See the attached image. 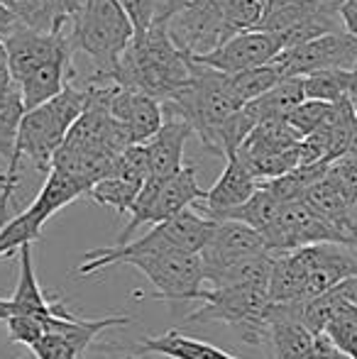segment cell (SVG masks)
I'll return each instance as SVG.
<instances>
[{
    "label": "cell",
    "mask_w": 357,
    "mask_h": 359,
    "mask_svg": "<svg viewBox=\"0 0 357 359\" xmlns=\"http://www.w3.org/2000/svg\"><path fill=\"white\" fill-rule=\"evenodd\" d=\"M86 103H88L86 86L76 88V86L67 83L62 93L49 98L47 103L37 105L32 110H25L18 133V144H15V154L8 161L5 186L0 191V227L5 225V213H8L10 198H13L15 189H18L20 161L29 159L39 171L49 174L54 154L64 144L67 133L79 120V115L83 113Z\"/></svg>",
    "instance_id": "obj_1"
},
{
    "label": "cell",
    "mask_w": 357,
    "mask_h": 359,
    "mask_svg": "<svg viewBox=\"0 0 357 359\" xmlns=\"http://www.w3.org/2000/svg\"><path fill=\"white\" fill-rule=\"evenodd\" d=\"M191 79V57L169 37L167 20L157 18L147 32L135 34L120 57L110 83L137 88L159 100L172 98Z\"/></svg>",
    "instance_id": "obj_2"
},
{
    "label": "cell",
    "mask_w": 357,
    "mask_h": 359,
    "mask_svg": "<svg viewBox=\"0 0 357 359\" xmlns=\"http://www.w3.org/2000/svg\"><path fill=\"white\" fill-rule=\"evenodd\" d=\"M133 37L135 27L118 0H81L69 39L74 49L83 52L93 62L95 74L88 81L110 83V76Z\"/></svg>",
    "instance_id": "obj_3"
},
{
    "label": "cell",
    "mask_w": 357,
    "mask_h": 359,
    "mask_svg": "<svg viewBox=\"0 0 357 359\" xmlns=\"http://www.w3.org/2000/svg\"><path fill=\"white\" fill-rule=\"evenodd\" d=\"M201 306L186 316L189 325H210V323H225V325L243 327V340L250 345L264 342L267 335V316L269 308V288L262 286H210L201 288L194 296Z\"/></svg>",
    "instance_id": "obj_4"
},
{
    "label": "cell",
    "mask_w": 357,
    "mask_h": 359,
    "mask_svg": "<svg viewBox=\"0 0 357 359\" xmlns=\"http://www.w3.org/2000/svg\"><path fill=\"white\" fill-rule=\"evenodd\" d=\"M203 198H206V191L198 186L196 166H181L177 174L164 176V179L149 176L142 189H140L137 198H135L133 208H130L128 225L123 227L115 245L128 242L137 227L147 225V222L149 225H157V222L191 208V205Z\"/></svg>",
    "instance_id": "obj_5"
},
{
    "label": "cell",
    "mask_w": 357,
    "mask_h": 359,
    "mask_svg": "<svg viewBox=\"0 0 357 359\" xmlns=\"http://www.w3.org/2000/svg\"><path fill=\"white\" fill-rule=\"evenodd\" d=\"M130 266L140 269L154 286L149 298L164 303H191L206 284V266L201 255L184 250H167L157 255L133 257Z\"/></svg>",
    "instance_id": "obj_6"
},
{
    "label": "cell",
    "mask_w": 357,
    "mask_h": 359,
    "mask_svg": "<svg viewBox=\"0 0 357 359\" xmlns=\"http://www.w3.org/2000/svg\"><path fill=\"white\" fill-rule=\"evenodd\" d=\"M271 64L281 74V79H286V76H309L314 72H325V69L353 72V69H357V37L348 29L321 34L311 42L281 49L271 59Z\"/></svg>",
    "instance_id": "obj_7"
},
{
    "label": "cell",
    "mask_w": 357,
    "mask_h": 359,
    "mask_svg": "<svg viewBox=\"0 0 357 359\" xmlns=\"http://www.w3.org/2000/svg\"><path fill=\"white\" fill-rule=\"evenodd\" d=\"M167 29L174 44L189 57L210 54L233 37L223 22V13L208 8V5L196 3V0H189L184 8L169 15Z\"/></svg>",
    "instance_id": "obj_8"
},
{
    "label": "cell",
    "mask_w": 357,
    "mask_h": 359,
    "mask_svg": "<svg viewBox=\"0 0 357 359\" xmlns=\"http://www.w3.org/2000/svg\"><path fill=\"white\" fill-rule=\"evenodd\" d=\"M304 269L306 301L357 276V250L343 242H318L291 250Z\"/></svg>",
    "instance_id": "obj_9"
},
{
    "label": "cell",
    "mask_w": 357,
    "mask_h": 359,
    "mask_svg": "<svg viewBox=\"0 0 357 359\" xmlns=\"http://www.w3.org/2000/svg\"><path fill=\"white\" fill-rule=\"evenodd\" d=\"M267 252L271 250L267 240H264V235L260 230H255V227H250L248 222L230 220V217L215 220L213 232H210L206 247L201 250V259H203L206 266V279L210 274H215V271L228 269V266L250 259V257L267 255Z\"/></svg>",
    "instance_id": "obj_10"
},
{
    "label": "cell",
    "mask_w": 357,
    "mask_h": 359,
    "mask_svg": "<svg viewBox=\"0 0 357 359\" xmlns=\"http://www.w3.org/2000/svg\"><path fill=\"white\" fill-rule=\"evenodd\" d=\"M279 52H281V44L276 39V34L264 32V29H248V32H240L235 37H230L228 42H223L210 54L194 57V59L206 64V67L218 69L223 74H238L245 72V69L269 64Z\"/></svg>",
    "instance_id": "obj_11"
},
{
    "label": "cell",
    "mask_w": 357,
    "mask_h": 359,
    "mask_svg": "<svg viewBox=\"0 0 357 359\" xmlns=\"http://www.w3.org/2000/svg\"><path fill=\"white\" fill-rule=\"evenodd\" d=\"M110 115L123 125L133 144H144L164 123L162 100L125 86H118L110 98Z\"/></svg>",
    "instance_id": "obj_12"
},
{
    "label": "cell",
    "mask_w": 357,
    "mask_h": 359,
    "mask_svg": "<svg viewBox=\"0 0 357 359\" xmlns=\"http://www.w3.org/2000/svg\"><path fill=\"white\" fill-rule=\"evenodd\" d=\"M260 181L250 174V169L243 164L238 154L225 156V169L213 184V189L206 191V213L213 220L223 217L230 208H238L240 203L250 198L257 191Z\"/></svg>",
    "instance_id": "obj_13"
},
{
    "label": "cell",
    "mask_w": 357,
    "mask_h": 359,
    "mask_svg": "<svg viewBox=\"0 0 357 359\" xmlns=\"http://www.w3.org/2000/svg\"><path fill=\"white\" fill-rule=\"evenodd\" d=\"M191 135H194V128L184 118L167 115L162 128L144 142L149 156V176L164 179V176L177 174L184 166V147Z\"/></svg>",
    "instance_id": "obj_14"
},
{
    "label": "cell",
    "mask_w": 357,
    "mask_h": 359,
    "mask_svg": "<svg viewBox=\"0 0 357 359\" xmlns=\"http://www.w3.org/2000/svg\"><path fill=\"white\" fill-rule=\"evenodd\" d=\"M72 54L74 52L57 54V57L47 59L44 64H39L37 69H32L27 76H22L18 81L20 93H22L25 100V110L37 108V105L47 103L57 93H62L64 86L69 83L67 74L72 69Z\"/></svg>",
    "instance_id": "obj_15"
},
{
    "label": "cell",
    "mask_w": 357,
    "mask_h": 359,
    "mask_svg": "<svg viewBox=\"0 0 357 359\" xmlns=\"http://www.w3.org/2000/svg\"><path fill=\"white\" fill-rule=\"evenodd\" d=\"M133 318L130 316H113V318H98V320H88V318H79L72 311L67 313H47V330L59 332L62 337H67L72 342V347L76 350V355L81 357L88 350V345L108 327H120L130 325Z\"/></svg>",
    "instance_id": "obj_16"
},
{
    "label": "cell",
    "mask_w": 357,
    "mask_h": 359,
    "mask_svg": "<svg viewBox=\"0 0 357 359\" xmlns=\"http://www.w3.org/2000/svg\"><path fill=\"white\" fill-rule=\"evenodd\" d=\"M135 355H162L169 359H238L228 355L225 350H220V347L189 337L181 330H174V327L159 337H147L135 350Z\"/></svg>",
    "instance_id": "obj_17"
},
{
    "label": "cell",
    "mask_w": 357,
    "mask_h": 359,
    "mask_svg": "<svg viewBox=\"0 0 357 359\" xmlns=\"http://www.w3.org/2000/svg\"><path fill=\"white\" fill-rule=\"evenodd\" d=\"M301 100H306L304 76H286L276 86H271L267 93H262L260 98L250 100L245 105L255 115V120L262 123V120L269 118H286Z\"/></svg>",
    "instance_id": "obj_18"
},
{
    "label": "cell",
    "mask_w": 357,
    "mask_h": 359,
    "mask_svg": "<svg viewBox=\"0 0 357 359\" xmlns=\"http://www.w3.org/2000/svg\"><path fill=\"white\" fill-rule=\"evenodd\" d=\"M20 276L15 293L10 298V306L15 313H52L54 298H47L39 288L37 274H34V262H32V245L20 247Z\"/></svg>",
    "instance_id": "obj_19"
},
{
    "label": "cell",
    "mask_w": 357,
    "mask_h": 359,
    "mask_svg": "<svg viewBox=\"0 0 357 359\" xmlns=\"http://www.w3.org/2000/svg\"><path fill=\"white\" fill-rule=\"evenodd\" d=\"M281 201L276 198L274 194L267 189V186L260 184L257 191H255L252 196H250L245 203H240L238 208H230L228 213L223 217H230V220H240V222H248L250 227H255V230L264 232L267 227L274 222V217L279 215L281 210ZM223 217H218V220H223Z\"/></svg>",
    "instance_id": "obj_20"
},
{
    "label": "cell",
    "mask_w": 357,
    "mask_h": 359,
    "mask_svg": "<svg viewBox=\"0 0 357 359\" xmlns=\"http://www.w3.org/2000/svg\"><path fill=\"white\" fill-rule=\"evenodd\" d=\"M142 186L133 184V181L123 179V176L110 174V176H105V179L95 181L86 196L93 203L103 205V208H113V210H118L120 215H125V213H130V208H133L135 198H137Z\"/></svg>",
    "instance_id": "obj_21"
},
{
    "label": "cell",
    "mask_w": 357,
    "mask_h": 359,
    "mask_svg": "<svg viewBox=\"0 0 357 359\" xmlns=\"http://www.w3.org/2000/svg\"><path fill=\"white\" fill-rule=\"evenodd\" d=\"M25 115V100L20 86L0 93V159H13L15 144H18L20 123Z\"/></svg>",
    "instance_id": "obj_22"
},
{
    "label": "cell",
    "mask_w": 357,
    "mask_h": 359,
    "mask_svg": "<svg viewBox=\"0 0 357 359\" xmlns=\"http://www.w3.org/2000/svg\"><path fill=\"white\" fill-rule=\"evenodd\" d=\"M230 81V90L238 98L240 105L250 103V100L260 98L262 93H267L271 86H276L281 81V74L276 72L274 64H262V67H252L245 69V72L238 74H228Z\"/></svg>",
    "instance_id": "obj_23"
},
{
    "label": "cell",
    "mask_w": 357,
    "mask_h": 359,
    "mask_svg": "<svg viewBox=\"0 0 357 359\" xmlns=\"http://www.w3.org/2000/svg\"><path fill=\"white\" fill-rule=\"evenodd\" d=\"M44 220L37 217L29 208H25L20 215L8 220L0 227V257H10L22 245H32L42 237Z\"/></svg>",
    "instance_id": "obj_24"
},
{
    "label": "cell",
    "mask_w": 357,
    "mask_h": 359,
    "mask_svg": "<svg viewBox=\"0 0 357 359\" xmlns=\"http://www.w3.org/2000/svg\"><path fill=\"white\" fill-rule=\"evenodd\" d=\"M304 93L306 98L338 103V100L350 95V72L325 69V72H314L304 76Z\"/></svg>",
    "instance_id": "obj_25"
},
{
    "label": "cell",
    "mask_w": 357,
    "mask_h": 359,
    "mask_svg": "<svg viewBox=\"0 0 357 359\" xmlns=\"http://www.w3.org/2000/svg\"><path fill=\"white\" fill-rule=\"evenodd\" d=\"M325 337L338 350V355L350 357L357 350V301H348L325 325Z\"/></svg>",
    "instance_id": "obj_26"
},
{
    "label": "cell",
    "mask_w": 357,
    "mask_h": 359,
    "mask_svg": "<svg viewBox=\"0 0 357 359\" xmlns=\"http://www.w3.org/2000/svg\"><path fill=\"white\" fill-rule=\"evenodd\" d=\"M262 13V0H228L223 8V22L228 27V32L235 37V34L248 32V29H257Z\"/></svg>",
    "instance_id": "obj_27"
},
{
    "label": "cell",
    "mask_w": 357,
    "mask_h": 359,
    "mask_svg": "<svg viewBox=\"0 0 357 359\" xmlns=\"http://www.w3.org/2000/svg\"><path fill=\"white\" fill-rule=\"evenodd\" d=\"M113 176H123V179L133 181V184L142 186L144 181L149 179V156L144 144H130L115 156V164H113ZM108 174V176H110Z\"/></svg>",
    "instance_id": "obj_28"
},
{
    "label": "cell",
    "mask_w": 357,
    "mask_h": 359,
    "mask_svg": "<svg viewBox=\"0 0 357 359\" xmlns=\"http://www.w3.org/2000/svg\"><path fill=\"white\" fill-rule=\"evenodd\" d=\"M8 335L13 342L32 347L39 337L47 335V313H15L8 320Z\"/></svg>",
    "instance_id": "obj_29"
},
{
    "label": "cell",
    "mask_w": 357,
    "mask_h": 359,
    "mask_svg": "<svg viewBox=\"0 0 357 359\" xmlns=\"http://www.w3.org/2000/svg\"><path fill=\"white\" fill-rule=\"evenodd\" d=\"M330 108H333V103H328V100L306 98L286 115V120H289V125L301 135V137H306V135H311L325 118H328Z\"/></svg>",
    "instance_id": "obj_30"
},
{
    "label": "cell",
    "mask_w": 357,
    "mask_h": 359,
    "mask_svg": "<svg viewBox=\"0 0 357 359\" xmlns=\"http://www.w3.org/2000/svg\"><path fill=\"white\" fill-rule=\"evenodd\" d=\"M29 350H32L34 359H81L72 347V342L59 335V332H47Z\"/></svg>",
    "instance_id": "obj_31"
},
{
    "label": "cell",
    "mask_w": 357,
    "mask_h": 359,
    "mask_svg": "<svg viewBox=\"0 0 357 359\" xmlns=\"http://www.w3.org/2000/svg\"><path fill=\"white\" fill-rule=\"evenodd\" d=\"M123 5L125 15L130 18L135 27V34H142L149 29V25L157 20L159 0H118Z\"/></svg>",
    "instance_id": "obj_32"
},
{
    "label": "cell",
    "mask_w": 357,
    "mask_h": 359,
    "mask_svg": "<svg viewBox=\"0 0 357 359\" xmlns=\"http://www.w3.org/2000/svg\"><path fill=\"white\" fill-rule=\"evenodd\" d=\"M338 357V350H335L333 345H330V340L325 335H318V340H316L314 350L309 352V355H304L301 359H335Z\"/></svg>",
    "instance_id": "obj_33"
},
{
    "label": "cell",
    "mask_w": 357,
    "mask_h": 359,
    "mask_svg": "<svg viewBox=\"0 0 357 359\" xmlns=\"http://www.w3.org/2000/svg\"><path fill=\"white\" fill-rule=\"evenodd\" d=\"M18 86V81L13 79V72H10V62H8V52H5V44L0 39V93L8 88Z\"/></svg>",
    "instance_id": "obj_34"
},
{
    "label": "cell",
    "mask_w": 357,
    "mask_h": 359,
    "mask_svg": "<svg viewBox=\"0 0 357 359\" xmlns=\"http://www.w3.org/2000/svg\"><path fill=\"white\" fill-rule=\"evenodd\" d=\"M189 3V0H159V10H157V18L167 20L172 13H177L179 8H184V5Z\"/></svg>",
    "instance_id": "obj_35"
},
{
    "label": "cell",
    "mask_w": 357,
    "mask_h": 359,
    "mask_svg": "<svg viewBox=\"0 0 357 359\" xmlns=\"http://www.w3.org/2000/svg\"><path fill=\"white\" fill-rule=\"evenodd\" d=\"M13 316V306H10V298H0V320H8Z\"/></svg>",
    "instance_id": "obj_36"
},
{
    "label": "cell",
    "mask_w": 357,
    "mask_h": 359,
    "mask_svg": "<svg viewBox=\"0 0 357 359\" xmlns=\"http://www.w3.org/2000/svg\"><path fill=\"white\" fill-rule=\"evenodd\" d=\"M350 98H357V69L350 72Z\"/></svg>",
    "instance_id": "obj_37"
},
{
    "label": "cell",
    "mask_w": 357,
    "mask_h": 359,
    "mask_svg": "<svg viewBox=\"0 0 357 359\" xmlns=\"http://www.w3.org/2000/svg\"><path fill=\"white\" fill-rule=\"evenodd\" d=\"M29 3H37V0H18V5H15V10H18L20 5H29Z\"/></svg>",
    "instance_id": "obj_38"
},
{
    "label": "cell",
    "mask_w": 357,
    "mask_h": 359,
    "mask_svg": "<svg viewBox=\"0 0 357 359\" xmlns=\"http://www.w3.org/2000/svg\"><path fill=\"white\" fill-rule=\"evenodd\" d=\"M3 186H5V174H0V191H3Z\"/></svg>",
    "instance_id": "obj_39"
},
{
    "label": "cell",
    "mask_w": 357,
    "mask_h": 359,
    "mask_svg": "<svg viewBox=\"0 0 357 359\" xmlns=\"http://www.w3.org/2000/svg\"><path fill=\"white\" fill-rule=\"evenodd\" d=\"M348 359H357V350H355V352H353V355H350Z\"/></svg>",
    "instance_id": "obj_40"
},
{
    "label": "cell",
    "mask_w": 357,
    "mask_h": 359,
    "mask_svg": "<svg viewBox=\"0 0 357 359\" xmlns=\"http://www.w3.org/2000/svg\"><path fill=\"white\" fill-rule=\"evenodd\" d=\"M353 103H355V110H357V98H353Z\"/></svg>",
    "instance_id": "obj_41"
},
{
    "label": "cell",
    "mask_w": 357,
    "mask_h": 359,
    "mask_svg": "<svg viewBox=\"0 0 357 359\" xmlns=\"http://www.w3.org/2000/svg\"><path fill=\"white\" fill-rule=\"evenodd\" d=\"M262 3H264V5H267V3H269V0H262Z\"/></svg>",
    "instance_id": "obj_42"
}]
</instances>
